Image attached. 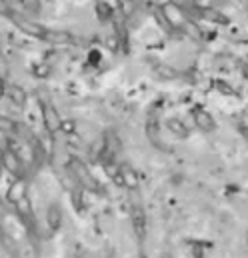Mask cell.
<instances>
[{"label":"cell","mask_w":248,"mask_h":258,"mask_svg":"<svg viewBox=\"0 0 248 258\" xmlns=\"http://www.w3.org/2000/svg\"><path fill=\"white\" fill-rule=\"evenodd\" d=\"M68 170H70V176L74 178L76 184H80V186H84V188H96V180L92 178L88 166H86L82 160L70 158V160H68Z\"/></svg>","instance_id":"cell-1"},{"label":"cell","mask_w":248,"mask_h":258,"mask_svg":"<svg viewBox=\"0 0 248 258\" xmlns=\"http://www.w3.org/2000/svg\"><path fill=\"white\" fill-rule=\"evenodd\" d=\"M158 8H160V14L164 16V20H166V22H168L172 28L182 30V26H184V22L188 20V16L182 12V8H180L178 4H174L172 0H168V2L160 4Z\"/></svg>","instance_id":"cell-2"},{"label":"cell","mask_w":248,"mask_h":258,"mask_svg":"<svg viewBox=\"0 0 248 258\" xmlns=\"http://www.w3.org/2000/svg\"><path fill=\"white\" fill-rule=\"evenodd\" d=\"M112 180H114L118 186L130 190V192H136V190L140 188V176H138V172H136L132 166H128V164L118 166V172L112 176Z\"/></svg>","instance_id":"cell-3"},{"label":"cell","mask_w":248,"mask_h":258,"mask_svg":"<svg viewBox=\"0 0 248 258\" xmlns=\"http://www.w3.org/2000/svg\"><path fill=\"white\" fill-rule=\"evenodd\" d=\"M40 114H42V126H44V132H50L52 136H54L56 132H60L62 118H60V114H58V110H56L50 102L40 100Z\"/></svg>","instance_id":"cell-4"},{"label":"cell","mask_w":248,"mask_h":258,"mask_svg":"<svg viewBox=\"0 0 248 258\" xmlns=\"http://www.w3.org/2000/svg\"><path fill=\"white\" fill-rule=\"evenodd\" d=\"M12 22L16 24V28L20 30V32H24V34H28V36H32V38H38V40H42V36H44V32H46V28L42 26V24H38V22H34V20H28V18H24V16H18L16 12H12Z\"/></svg>","instance_id":"cell-5"},{"label":"cell","mask_w":248,"mask_h":258,"mask_svg":"<svg viewBox=\"0 0 248 258\" xmlns=\"http://www.w3.org/2000/svg\"><path fill=\"white\" fill-rule=\"evenodd\" d=\"M130 218H132V226H134L136 236L142 240V238H144V232H146V212H144L142 200H132Z\"/></svg>","instance_id":"cell-6"},{"label":"cell","mask_w":248,"mask_h":258,"mask_svg":"<svg viewBox=\"0 0 248 258\" xmlns=\"http://www.w3.org/2000/svg\"><path fill=\"white\" fill-rule=\"evenodd\" d=\"M0 160H2V168L8 170L14 176H22V160L18 156V152L14 148H6L0 152Z\"/></svg>","instance_id":"cell-7"},{"label":"cell","mask_w":248,"mask_h":258,"mask_svg":"<svg viewBox=\"0 0 248 258\" xmlns=\"http://www.w3.org/2000/svg\"><path fill=\"white\" fill-rule=\"evenodd\" d=\"M26 190H28V182H26V178L24 176H16V180L8 186V190H6V202L8 204H16V202H20L24 196H26Z\"/></svg>","instance_id":"cell-8"},{"label":"cell","mask_w":248,"mask_h":258,"mask_svg":"<svg viewBox=\"0 0 248 258\" xmlns=\"http://www.w3.org/2000/svg\"><path fill=\"white\" fill-rule=\"evenodd\" d=\"M192 120H194V124L198 128L204 130V132H212L216 128V122H214L212 114L208 110H204V108H194L192 110Z\"/></svg>","instance_id":"cell-9"},{"label":"cell","mask_w":248,"mask_h":258,"mask_svg":"<svg viewBox=\"0 0 248 258\" xmlns=\"http://www.w3.org/2000/svg\"><path fill=\"white\" fill-rule=\"evenodd\" d=\"M42 40L48 42V44H54V46H64V44L72 42V34L66 32V30H50V28H46Z\"/></svg>","instance_id":"cell-10"},{"label":"cell","mask_w":248,"mask_h":258,"mask_svg":"<svg viewBox=\"0 0 248 258\" xmlns=\"http://www.w3.org/2000/svg\"><path fill=\"white\" fill-rule=\"evenodd\" d=\"M46 224H48V228H50V232H58L62 226V208L56 204V202H52L50 206H48V210H46Z\"/></svg>","instance_id":"cell-11"},{"label":"cell","mask_w":248,"mask_h":258,"mask_svg":"<svg viewBox=\"0 0 248 258\" xmlns=\"http://www.w3.org/2000/svg\"><path fill=\"white\" fill-rule=\"evenodd\" d=\"M6 96L10 98V102L14 106H24L26 104V92H24V88H20L16 84H10L6 88Z\"/></svg>","instance_id":"cell-12"},{"label":"cell","mask_w":248,"mask_h":258,"mask_svg":"<svg viewBox=\"0 0 248 258\" xmlns=\"http://www.w3.org/2000/svg\"><path fill=\"white\" fill-rule=\"evenodd\" d=\"M182 30H184L186 34L190 36V38H194V40H200V38H202V32H200V28H198V26H196V24H194L190 18H188V20L184 22Z\"/></svg>","instance_id":"cell-13"},{"label":"cell","mask_w":248,"mask_h":258,"mask_svg":"<svg viewBox=\"0 0 248 258\" xmlns=\"http://www.w3.org/2000/svg\"><path fill=\"white\" fill-rule=\"evenodd\" d=\"M32 74H34V78H48L50 76V66L46 62H34Z\"/></svg>","instance_id":"cell-14"},{"label":"cell","mask_w":248,"mask_h":258,"mask_svg":"<svg viewBox=\"0 0 248 258\" xmlns=\"http://www.w3.org/2000/svg\"><path fill=\"white\" fill-rule=\"evenodd\" d=\"M192 6L204 12V10H212L216 6V0H192Z\"/></svg>","instance_id":"cell-15"},{"label":"cell","mask_w":248,"mask_h":258,"mask_svg":"<svg viewBox=\"0 0 248 258\" xmlns=\"http://www.w3.org/2000/svg\"><path fill=\"white\" fill-rule=\"evenodd\" d=\"M18 2H20L28 12H34V14H36V12L40 10V0H18Z\"/></svg>","instance_id":"cell-16"},{"label":"cell","mask_w":248,"mask_h":258,"mask_svg":"<svg viewBox=\"0 0 248 258\" xmlns=\"http://www.w3.org/2000/svg\"><path fill=\"white\" fill-rule=\"evenodd\" d=\"M120 2V10H122V16H130L134 12V2L136 0H118Z\"/></svg>","instance_id":"cell-17"},{"label":"cell","mask_w":248,"mask_h":258,"mask_svg":"<svg viewBox=\"0 0 248 258\" xmlns=\"http://www.w3.org/2000/svg\"><path fill=\"white\" fill-rule=\"evenodd\" d=\"M0 130L10 134V132H14V130H16V124H14L10 118H6V116H0Z\"/></svg>","instance_id":"cell-18"},{"label":"cell","mask_w":248,"mask_h":258,"mask_svg":"<svg viewBox=\"0 0 248 258\" xmlns=\"http://www.w3.org/2000/svg\"><path fill=\"white\" fill-rule=\"evenodd\" d=\"M60 132H64V134H74V132H76V122H74V120H70V118L62 120Z\"/></svg>","instance_id":"cell-19"},{"label":"cell","mask_w":248,"mask_h":258,"mask_svg":"<svg viewBox=\"0 0 248 258\" xmlns=\"http://www.w3.org/2000/svg\"><path fill=\"white\" fill-rule=\"evenodd\" d=\"M168 126H170L172 132H176L178 136H186V128H182V124H180L178 120H170V122H168Z\"/></svg>","instance_id":"cell-20"},{"label":"cell","mask_w":248,"mask_h":258,"mask_svg":"<svg viewBox=\"0 0 248 258\" xmlns=\"http://www.w3.org/2000/svg\"><path fill=\"white\" fill-rule=\"evenodd\" d=\"M158 72H160V76H162L164 80H170V78H174V76H176V70L166 68V66H160V68H158Z\"/></svg>","instance_id":"cell-21"},{"label":"cell","mask_w":248,"mask_h":258,"mask_svg":"<svg viewBox=\"0 0 248 258\" xmlns=\"http://www.w3.org/2000/svg\"><path fill=\"white\" fill-rule=\"evenodd\" d=\"M4 96H6V86H4V82L0 80V100H2Z\"/></svg>","instance_id":"cell-22"},{"label":"cell","mask_w":248,"mask_h":258,"mask_svg":"<svg viewBox=\"0 0 248 258\" xmlns=\"http://www.w3.org/2000/svg\"><path fill=\"white\" fill-rule=\"evenodd\" d=\"M0 68H6V58L2 54V48H0Z\"/></svg>","instance_id":"cell-23"},{"label":"cell","mask_w":248,"mask_h":258,"mask_svg":"<svg viewBox=\"0 0 248 258\" xmlns=\"http://www.w3.org/2000/svg\"><path fill=\"white\" fill-rule=\"evenodd\" d=\"M108 44H110V48H112V50H116V38H110V40H108Z\"/></svg>","instance_id":"cell-24"},{"label":"cell","mask_w":248,"mask_h":258,"mask_svg":"<svg viewBox=\"0 0 248 258\" xmlns=\"http://www.w3.org/2000/svg\"><path fill=\"white\" fill-rule=\"evenodd\" d=\"M164 2H168V0H156V4L160 6V4H164Z\"/></svg>","instance_id":"cell-25"},{"label":"cell","mask_w":248,"mask_h":258,"mask_svg":"<svg viewBox=\"0 0 248 258\" xmlns=\"http://www.w3.org/2000/svg\"><path fill=\"white\" fill-rule=\"evenodd\" d=\"M0 176H2V160H0Z\"/></svg>","instance_id":"cell-26"},{"label":"cell","mask_w":248,"mask_h":258,"mask_svg":"<svg viewBox=\"0 0 248 258\" xmlns=\"http://www.w3.org/2000/svg\"><path fill=\"white\" fill-rule=\"evenodd\" d=\"M4 2H6V0H4Z\"/></svg>","instance_id":"cell-27"}]
</instances>
